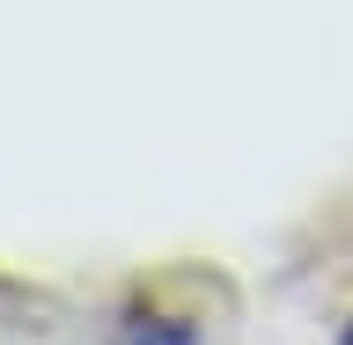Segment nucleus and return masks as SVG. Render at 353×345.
I'll list each match as a JSON object with an SVG mask.
<instances>
[{"instance_id":"nucleus-1","label":"nucleus","mask_w":353,"mask_h":345,"mask_svg":"<svg viewBox=\"0 0 353 345\" xmlns=\"http://www.w3.org/2000/svg\"><path fill=\"white\" fill-rule=\"evenodd\" d=\"M125 345H192V331H176V324H140Z\"/></svg>"},{"instance_id":"nucleus-2","label":"nucleus","mask_w":353,"mask_h":345,"mask_svg":"<svg viewBox=\"0 0 353 345\" xmlns=\"http://www.w3.org/2000/svg\"><path fill=\"white\" fill-rule=\"evenodd\" d=\"M339 345H353V324H346V338H339Z\"/></svg>"}]
</instances>
